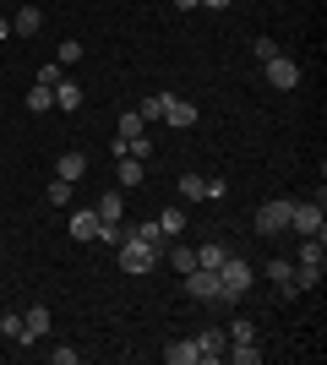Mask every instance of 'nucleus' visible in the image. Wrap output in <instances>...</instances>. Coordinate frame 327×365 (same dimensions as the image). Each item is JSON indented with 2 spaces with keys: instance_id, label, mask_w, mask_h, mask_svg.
<instances>
[{
  "instance_id": "1",
  "label": "nucleus",
  "mask_w": 327,
  "mask_h": 365,
  "mask_svg": "<svg viewBox=\"0 0 327 365\" xmlns=\"http://www.w3.org/2000/svg\"><path fill=\"white\" fill-rule=\"evenodd\" d=\"M251 284H256V267H251L246 257H224V267H218V289H224V300L240 305L251 294Z\"/></svg>"
},
{
  "instance_id": "2",
  "label": "nucleus",
  "mask_w": 327,
  "mask_h": 365,
  "mask_svg": "<svg viewBox=\"0 0 327 365\" xmlns=\"http://www.w3.org/2000/svg\"><path fill=\"white\" fill-rule=\"evenodd\" d=\"M327 273V245L322 240H300V257H295V294L300 289H316Z\"/></svg>"
},
{
  "instance_id": "3",
  "label": "nucleus",
  "mask_w": 327,
  "mask_h": 365,
  "mask_svg": "<svg viewBox=\"0 0 327 365\" xmlns=\"http://www.w3.org/2000/svg\"><path fill=\"white\" fill-rule=\"evenodd\" d=\"M115 262H120V273H131V278H147L158 267V251L153 245H142V240H131V235H125L120 245H115Z\"/></svg>"
},
{
  "instance_id": "4",
  "label": "nucleus",
  "mask_w": 327,
  "mask_h": 365,
  "mask_svg": "<svg viewBox=\"0 0 327 365\" xmlns=\"http://www.w3.org/2000/svg\"><path fill=\"white\" fill-rule=\"evenodd\" d=\"M289 229H295L300 240H322V235H327L322 202H295V207H289Z\"/></svg>"
},
{
  "instance_id": "5",
  "label": "nucleus",
  "mask_w": 327,
  "mask_h": 365,
  "mask_svg": "<svg viewBox=\"0 0 327 365\" xmlns=\"http://www.w3.org/2000/svg\"><path fill=\"white\" fill-rule=\"evenodd\" d=\"M289 207H295L289 197H273V202H262V207H256V235H262V240L284 235V229H289Z\"/></svg>"
},
{
  "instance_id": "6",
  "label": "nucleus",
  "mask_w": 327,
  "mask_h": 365,
  "mask_svg": "<svg viewBox=\"0 0 327 365\" xmlns=\"http://www.w3.org/2000/svg\"><path fill=\"white\" fill-rule=\"evenodd\" d=\"M186 289H191V300L229 305V300H224V289H218V273H213V267H191V273H186Z\"/></svg>"
},
{
  "instance_id": "7",
  "label": "nucleus",
  "mask_w": 327,
  "mask_h": 365,
  "mask_svg": "<svg viewBox=\"0 0 327 365\" xmlns=\"http://www.w3.org/2000/svg\"><path fill=\"white\" fill-rule=\"evenodd\" d=\"M262 71H267V88H279V93L300 88V66L289 61V55H273V61H262Z\"/></svg>"
},
{
  "instance_id": "8",
  "label": "nucleus",
  "mask_w": 327,
  "mask_h": 365,
  "mask_svg": "<svg viewBox=\"0 0 327 365\" xmlns=\"http://www.w3.org/2000/svg\"><path fill=\"white\" fill-rule=\"evenodd\" d=\"M224 349H229V333H224V327H202V333H197V360L218 365V360H224Z\"/></svg>"
},
{
  "instance_id": "9",
  "label": "nucleus",
  "mask_w": 327,
  "mask_h": 365,
  "mask_svg": "<svg viewBox=\"0 0 327 365\" xmlns=\"http://www.w3.org/2000/svg\"><path fill=\"white\" fill-rule=\"evenodd\" d=\"M158 262H170L175 273L186 278V273H191V267H197V251H191V245H186V240H164V257H158Z\"/></svg>"
},
{
  "instance_id": "10",
  "label": "nucleus",
  "mask_w": 327,
  "mask_h": 365,
  "mask_svg": "<svg viewBox=\"0 0 327 365\" xmlns=\"http://www.w3.org/2000/svg\"><path fill=\"white\" fill-rule=\"evenodd\" d=\"M82 175H88V153L71 148V153H61V158H55V180H71V185H77Z\"/></svg>"
},
{
  "instance_id": "11",
  "label": "nucleus",
  "mask_w": 327,
  "mask_h": 365,
  "mask_svg": "<svg viewBox=\"0 0 327 365\" xmlns=\"http://www.w3.org/2000/svg\"><path fill=\"white\" fill-rule=\"evenodd\" d=\"M125 235L142 245H153L158 257H164V229H158V218H137V224H125Z\"/></svg>"
},
{
  "instance_id": "12",
  "label": "nucleus",
  "mask_w": 327,
  "mask_h": 365,
  "mask_svg": "<svg viewBox=\"0 0 327 365\" xmlns=\"http://www.w3.org/2000/svg\"><path fill=\"white\" fill-rule=\"evenodd\" d=\"M82 98H88V93H82V82H71V76H61V82H55V109L77 115V109H82Z\"/></svg>"
},
{
  "instance_id": "13",
  "label": "nucleus",
  "mask_w": 327,
  "mask_h": 365,
  "mask_svg": "<svg viewBox=\"0 0 327 365\" xmlns=\"http://www.w3.org/2000/svg\"><path fill=\"white\" fill-rule=\"evenodd\" d=\"M164 120H170L175 131H186V125H197V104H191V98H175V93H170V104H164Z\"/></svg>"
},
{
  "instance_id": "14",
  "label": "nucleus",
  "mask_w": 327,
  "mask_h": 365,
  "mask_svg": "<svg viewBox=\"0 0 327 365\" xmlns=\"http://www.w3.org/2000/svg\"><path fill=\"white\" fill-rule=\"evenodd\" d=\"M71 240H98V213L93 207H77V213H71Z\"/></svg>"
},
{
  "instance_id": "15",
  "label": "nucleus",
  "mask_w": 327,
  "mask_h": 365,
  "mask_svg": "<svg viewBox=\"0 0 327 365\" xmlns=\"http://www.w3.org/2000/svg\"><path fill=\"white\" fill-rule=\"evenodd\" d=\"M115 180H120V191L142 185V180H147V175H142V158H115Z\"/></svg>"
},
{
  "instance_id": "16",
  "label": "nucleus",
  "mask_w": 327,
  "mask_h": 365,
  "mask_svg": "<svg viewBox=\"0 0 327 365\" xmlns=\"http://www.w3.org/2000/svg\"><path fill=\"white\" fill-rule=\"evenodd\" d=\"M267 278H273V284H279L284 294H295V262H284V257H273V262H267Z\"/></svg>"
},
{
  "instance_id": "17",
  "label": "nucleus",
  "mask_w": 327,
  "mask_h": 365,
  "mask_svg": "<svg viewBox=\"0 0 327 365\" xmlns=\"http://www.w3.org/2000/svg\"><path fill=\"white\" fill-rule=\"evenodd\" d=\"M224 257H229V245H224V240L197 245V267H213V273H218V267H224Z\"/></svg>"
},
{
  "instance_id": "18",
  "label": "nucleus",
  "mask_w": 327,
  "mask_h": 365,
  "mask_svg": "<svg viewBox=\"0 0 327 365\" xmlns=\"http://www.w3.org/2000/svg\"><path fill=\"white\" fill-rule=\"evenodd\" d=\"M22 327H28V338H44L49 333V305H28V311H22Z\"/></svg>"
},
{
  "instance_id": "19",
  "label": "nucleus",
  "mask_w": 327,
  "mask_h": 365,
  "mask_svg": "<svg viewBox=\"0 0 327 365\" xmlns=\"http://www.w3.org/2000/svg\"><path fill=\"white\" fill-rule=\"evenodd\" d=\"M224 360H234V365H256V360H262V349H256V338H240V344H229V349H224Z\"/></svg>"
},
{
  "instance_id": "20",
  "label": "nucleus",
  "mask_w": 327,
  "mask_h": 365,
  "mask_svg": "<svg viewBox=\"0 0 327 365\" xmlns=\"http://www.w3.org/2000/svg\"><path fill=\"white\" fill-rule=\"evenodd\" d=\"M164 360L170 365H197V338H175L170 349H164Z\"/></svg>"
},
{
  "instance_id": "21",
  "label": "nucleus",
  "mask_w": 327,
  "mask_h": 365,
  "mask_svg": "<svg viewBox=\"0 0 327 365\" xmlns=\"http://www.w3.org/2000/svg\"><path fill=\"white\" fill-rule=\"evenodd\" d=\"M93 213H98V224H109V218H125V197H120V191H104Z\"/></svg>"
},
{
  "instance_id": "22",
  "label": "nucleus",
  "mask_w": 327,
  "mask_h": 365,
  "mask_svg": "<svg viewBox=\"0 0 327 365\" xmlns=\"http://www.w3.org/2000/svg\"><path fill=\"white\" fill-rule=\"evenodd\" d=\"M16 33H22V38H33V33L44 28V11H38V6H22V11H16V22H11Z\"/></svg>"
},
{
  "instance_id": "23",
  "label": "nucleus",
  "mask_w": 327,
  "mask_h": 365,
  "mask_svg": "<svg viewBox=\"0 0 327 365\" xmlns=\"http://www.w3.org/2000/svg\"><path fill=\"white\" fill-rule=\"evenodd\" d=\"M158 229H164V240H180V229H186V207H164V213H158Z\"/></svg>"
},
{
  "instance_id": "24",
  "label": "nucleus",
  "mask_w": 327,
  "mask_h": 365,
  "mask_svg": "<svg viewBox=\"0 0 327 365\" xmlns=\"http://www.w3.org/2000/svg\"><path fill=\"white\" fill-rule=\"evenodd\" d=\"M0 333L11 338V344H33L28 327H22V311H6V317H0Z\"/></svg>"
},
{
  "instance_id": "25",
  "label": "nucleus",
  "mask_w": 327,
  "mask_h": 365,
  "mask_svg": "<svg viewBox=\"0 0 327 365\" xmlns=\"http://www.w3.org/2000/svg\"><path fill=\"white\" fill-rule=\"evenodd\" d=\"M28 109H33V115H49V109H55V88H44V82L28 88Z\"/></svg>"
},
{
  "instance_id": "26",
  "label": "nucleus",
  "mask_w": 327,
  "mask_h": 365,
  "mask_svg": "<svg viewBox=\"0 0 327 365\" xmlns=\"http://www.w3.org/2000/svg\"><path fill=\"white\" fill-rule=\"evenodd\" d=\"M180 197L186 202H207V180L202 175H180Z\"/></svg>"
},
{
  "instance_id": "27",
  "label": "nucleus",
  "mask_w": 327,
  "mask_h": 365,
  "mask_svg": "<svg viewBox=\"0 0 327 365\" xmlns=\"http://www.w3.org/2000/svg\"><path fill=\"white\" fill-rule=\"evenodd\" d=\"M224 333H229V344H240V338H256V322H251V317H229Z\"/></svg>"
},
{
  "instance_id": "28",
  "label": "nucleus",
  "mask_w": 327,
  "mask_h": 365,
  "mask_svg": "<svg viewBox=\"0 0 327 365\" xmlns=\"http://www.w3.org/2000/svg\"><path fill=\"white\" fill-rule=\"evenodd\" d=\"M164 104H170V93H147V104H142V120H164Z\"/></svg>"
},
{
  "instance_id": "29",
  "label": "nucleus",
  "mask_w": 327,
  "mask_h": 365,
  "mask_svg": "<svg viewBox=\"0 0 327 365\" xmlns=\"http://www.w3.org/2000/svg\"><path fill=\"white\" fill-rule=\"evenodd\" d=\"M115 137H142V115H137V109H125V115H120Z\"/></svg>"
},
{
  "instance_id": "30",
  "label": "nucleus",
  "mask_w": 327,
  "mask_h": 365,
  "mask_svg": "<svg viewBox=\"0 0 327 365\" xmlns=\"http://www.w3.org/2000/svg\"><path fill=\"white\" fill-rule=\"evenodd\" d=\"M49 202H55V207H71V180H49Z\"/></svg>"
},
{
  "instance_id": "31",
  "label": "nucleus",
  "mask_w": 327,
  "mask_h": 365,
  "mask_svg": "<svg viewBox=\"0 0 327 365\" xmlns=\"http://www.w3.org/2000/svg\"><path fill=\"white\" fill-rule=\"evenodd\" d=\"M55 61H61V66H77L82 61V44H77V38H66V44L55 49Z\"/></svg>"
},
{
  "instance_id": "32",
  "label": "nucleus",
  "mask_w": 327,
  "mask_h": 365,
  "mask_svg": "<svg viewBox=\"0 0 327 365\" xmlns=\"http://www.w3.org/2000/svg\"><path fill=\"white\" fill-rule=\"evenodd\" d=\"M251 55H256V61H273V55H279V44H273V38H256V44H251Z\"/></svg>"
},
{
  "instance_id": "33",
  "label": "nucleus",
  "mask_w": 327,
  "mask_h": 365,
  "mask_svg": "<svg viewBox=\"0 0 327 365\" xmlns=\"http://www.w3.org/2000/svg\"><path fill=\"white\" fill-rule=\"evenodd\" d=\"M197 6H213V11H229V0H197Z\"/></svg>"
},
{
  "instance_id": "34",
  "label": "nucleus",
  "mask_w": 327,
  "mask_h": 365,
  "mask_svg": "<svg viewBox=\"0 0 327 365\" xmlns=\"http://www.w3.org/2000/svg\"><path fill=\"white\" fill-rule=\"evenodd\" d=\"M175 6H180V11H197V0H175Z\"/></svg>"
},
{
  "instance_id": "35",
  "label": "nucleus",
  "mask_w": 327,
  "mask_h": 365,
  "mask_svg": "<svg viewBox=\"0 0 327 365\" xmlns=\"http://www.w3.org/2000/svg\"><path fill=\"white\" fill-rule=\"evenodd\" d=\"M6 33H11V22H6V16H0V38H6Z\"/></svg>"
}]
</instances>
